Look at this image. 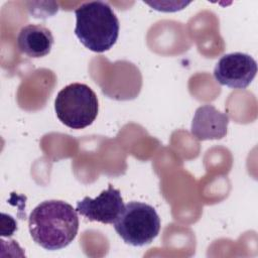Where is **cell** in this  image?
<instances>
[{
	"instance_id": "6da1fadb",
	"label": "cell",
	"mask_w": 258,
	"mask_h": 258,
	"mask_svg": "<svg viewBox=\"0 0 258 258\" xmlns=\"http://www.w3.org/2000/svg\"><path fill=\"white\" fill-rule=\"evenodd\" d=\"M28 228L33 241L42 248L50 251L62 249L78 234L77 210L63 201H44L30 213Z\"/></svg>"
},
{
	"instance_id": "7a4b0ae2",
	"label": "cell",
	"mask_w": 258,
	"mask_h": 258,
	"mask_svg": "<svg viewBox=\"0 0 258 258\" xmlns=\"http://www.w3.org/2000/svg\"><path fill=\"white\" fill-rule=\"evenodd\" d=\"M75 34L79 40L94 52L109 50L119 35V20L104 1L83 3L76 11Z\"/></svg>"
},
{
	"instance_id": "3957f363",
	"label": "cell",
	"mask_w": 258,
	"mask_h": 258,
	"mask_svg": "<svg viewBox=\"0 0 258 258\" xmlns=\"http://www.w3.org/2000/svg\"><path fill=\"white\" fill-rule=\"evenodd\" d=\"M54 110L62 124L72 129H83L90 126L97 118L98 98L89 86L73 83L57 93Z\"/></svg>"
},
{
	"instance_id": "277c9868",
	"label": "cell",
	"mask_w": 258,
	"mask_h": 258,
	"mask_svg": "<svg viewBox=\"0 0 258 258\" xmlns=\"http://www.w3.org/2000/svg\"><path fill=\"white\" fill-rule=\"evenodd\" d=\"M114 229L125 243L140 247L151 243L157 237L160 219L152 206L130 202L124 205L114 223Z\"/></svg>"
},
{
	"instance_id": "5b68a950",
	"label": "cell",
	"mask_w": 258,
	"mask_h": 258,
	"mask_svg": "<svg viewBox=\"0 0 258 258\" xmlns=\"http://www.w3.org/2000/svg\"><path fill=\"white\" fill-rule=\"evenodd\" d=\"M257 73V62L249 54L231 52L224 54L214 69L215 80L232 89L247 88Z\"/></svg>"
},
{
	"instance_id": "8992f818",
	"label": "cell",
	"mask_w": 258,
	"mask_h": 258,
	"mask_svg": "<svg viewBox=\"0 0 258 258\" xmlns=\"http://www.w3.org/2000/svg\"><path fill=\"white\" fill-rule=\"evenodd\" d=\"M124 208L119 189L109 184L97 198L85 197L77 203V212L89 221L103 224H114Z\"/></svg>"
},
{
	"instance_id": "52a82bcc",
	"label": "cell",
	"mask_w": 258,
	"mask_h": 258,
	"mask_svg": "<svg viewBox=\"0 0 258 258\" xmlns=\"http://www.w3.org/2000/svg\"><path fill=\"white\" fill-rule=\"evenodd\" d=\"M229 116L213 105L199 107L192 118L190 132L199 140L221 139L226 136Z\"/></svg>"
},
{
	"instance_id": "ba28073f",
	"label": "cell",
	"mask_w": 258,
	"mask_h": 258,
	"mask_svg": "<svg viewBox=\"0 0 258 258\" xmlns=\"http://www.w3.org/2000/svg\"><path fill=\"white\" fill-rule=\"evenodd\" d=\"M53 44L51 31L41 24H27L17 35L19 50L29 57H42L47 55Z\"/></svg>"
}]
</instances>
